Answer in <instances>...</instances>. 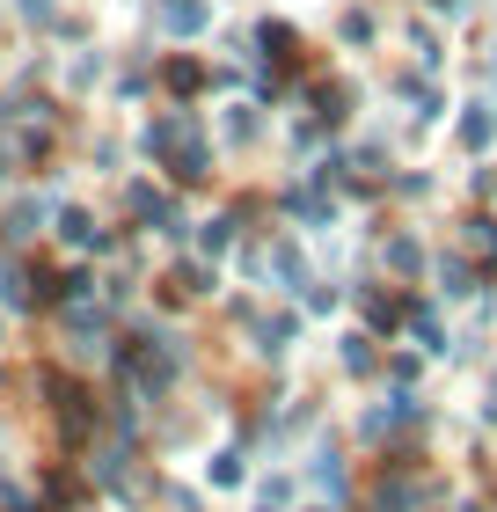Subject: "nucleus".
<instances>
[{"instance_id": "2", "label": "nucleus", "mask_w": 497, "mask_h": 512, "mask_svg": "<svg viewBox=\"0 0 497 512\" xmlns=\"http://www.w3.org/2000/svg\"><path fill=\"white\" fill-rule=\"evenodd\" d=\"M490 132H497V125L483 118V110H468V118H461V139H468V147H490Z\"/></svg>"}, {"instance_id": "1", "label": "nucleus", "mask_w": 497, "mask_h": 512, "mask_svg": "<svg viewBox=\"0 0 497 512\" xmlns=\"http://www.w3.org/2000/svg\"><path fill=\"white\" fill-rule=\"evenodd\" d=\"M169 30L176 37H198L205 30V8H198V0H169Z\"/></svg>"}, {"instance_id": "3", "label": "nucleus", "mask_w": 497, "mask_h": 512, "mask_svg": "<svg viewBox=\"0 0 497 512\" xmlns=\"http://www.w3.org/2000/svg\"><path fill=\"white\" fill-rule=\"evenodd\" d=\"M22 15H30V22H44V15H52V0H22Z\"/></svg>"}, {"instance_id": "4", "label": "nucleus", "mask_w": 497, "mask_h": 512, "mask_svg": "<svg viewBox=\"0 0 497 512\" xmlns=\"http://www.w3.org/2000/svg\"><path fill=\"white\" fill-rule=\"evenodd\" d=\"M432 8H439V15H454V8H461V0H432Z\"/></svg>"}]
</instances>
